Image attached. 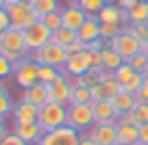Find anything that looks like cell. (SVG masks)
<instances>
[{"mask_svg":"<svg viewBox=\"0 0 148 145\" xmlns=\"http://www.w3.org/2000/svg\"><path fill=\"white\" fill-rule=\"evenodd\" d=\"M118 145H139V126L118 123Z\"/></svg>","mask_w":148,"mask_h":145,"instance_id":"44dd1931","label":"cell"},{"mask_svg":"<svg viewBox=\"0 0 148 145\" xmlns=\"http://www.w3.org/2000/svg\"><path fill=\"white\" fill-rule=\"evenodd\" d=\"M105 5H107L105 0H79V7H81L87 15H98Z\"/></svg>","mask_w":148,"mask_h":145,"instance_id":"836d02e7","label":"cell"},{"mask_svg":"<svg viewBox=\"0 0 148 145\" xmlns=\"http://www.w3.org/2000/svg\"><path fill=\"white\" fill-rule=\"evenodd\" d=\"M13 2H28V5H31L33 0H9V2H7V5H13Z\"/></svg>","mask_w":148,"mask_h":145,"instance_id":"c3c4849f","label":"cell"},{"mask_svg":"<svg viewBox=\"0 0 148 145\" xmlns=\"http://www.w3.org/2000/svg\"><path fill=\"white\" fill-rule=\"evenodd\" d=\"M76 37H79V41H83L85 45L96 41V39H100V22H98L96 15H89V18L85 20V24L76 30Z\"/></svg>","mask_w":148,"mask_h":145,"instance_id":"ac0fdd59","label":"cell"},{"mask_svg":"<svg viewBox=\"0 0 148 145\" xmlns=\"http://www.w3.org/2000/svg\"><path fill=\"white\" fill-rule=\"evenodd\" d=\"M81 132H76L74 128L70 126H61L57 130H50V132H44L42 141L37 145H79L81 143Z\"/></svg>","mask_w":148,"mask_h":145,"instance_id":"9c48e42d","label":"cell"},{"mask_svg":"<svg viewBox=\"0 0 148 145\" xmlns=\"http://www.w3.org/2000/svg\"><path fill=\"white\" fill-rule=\"evenodd\" d=\"M113 74H116V78H118V82H120L122 91H129V93H137V91H139L144 76L135 72V69L131 67L126 61H124V63H122V65H120V67H118Z\"/></svg>","mask_w":148,"mask_h":145,"instance_id":"7c38bea8","label":"cell"},{"mask_svg":"<svg viewBox=\"0 0 148 145\" xmlns=\"http://www.w3.org/2000/svg\"><path fill=\"white\" fill-rule=\"evenodd\" d=\"M126 63H129L137 74H142V76H146V74H148V54H146V52H139V54H135L133 59H129Z\"/></svg>","mask_w":148,"mask_h":145,"instance_id":"4dcf8cb0","label":"cell"},{"mask_svg":"<svg viewBox=\"0 0 148 145\" xmlns=\"http://www.w3.org/2000/svg\"><path fill=\"white\" fill-rule=\"evenodd\" d=\"M5 9L9 13L11 26L18 28V30H24L26 26H31V24H35L39 20V15L35 13V9L28 2H13V5H7Z\"/></svg>","mask_w":148,"mask_h":145,"instance_id":"52a82bcc","label":"cell"},{"mask_svg":"<svg viewBox=\"0 0 148 145\" xmlns=\"http://www.w3.org/2000/svg\"><path fill=\"white\" fill-rule=\"evenodd\" d=\"M87 18H89V15L85 13L79 5H72V2H70L68 7H61V26L68 28V30L76 33L85 24V20H87Z\"/></svg>","mask_w":148,"mask_h":145,"instance_id":"9a60e30c","label":"cell"},{"mask_svg":"<svg viewBox=\"0 0 148 145\" xmlns=\"http://www.w3.org/2000/svg\"><path fill=\"white\" fill-rule=\"evenodd\" d=\"M131 24H148V2H137L129 11V26Z\"/></svg>","mask_w":148,"mask_h":145,"instance_id":"4316f807","label":"cell"},{"mask_svg":"<svg viewBox=\"0 0 148 145\" xmlns=\"http://www.w3.org/2000/svg\"><path fill=\"white\" fill-rule=\"evenodd\" d=\"M96 18L100 24H120L122 28L129 26V11H122L118 5H105Z\"/></svg>","mask_w":148,"mask_h":145,"instance_id":"2e32d148","label":"cell"},{"mask_svg":"<svg viewBox=\"0 0 148 145\" xmlns=\"http://www.w3.org/2000/svg\"><path fill=\"white\" fill-rule=\"evenodd\" d=\"M135 117V123L137 126H144V123H148V102H137L135 104V108L131 110Z\"/></svg>","mask_w":148,"mask_h":145,"instance_id":"d590c367","label":"cell"},{"mask_svg":"<svg viewBox=\"0 0 148 145\" xmlns=\"http://www.w3.org/2000/svg\"><path fill=\"white\" fill-rule=\"evenodd\" d=\"M102 78H105V72H102V69L92 67L89 72H85L83 76H79V78H70V80H72L74 87H87V89H92V87L100 85Z\"/></svg>","mask_w":148,"mask_h":145,"instance_id":"603a6c76","label":"cell"},{"mask_svg":"<svg viewBox=\"0 0 148 145\" xmlns=\"http://www.w3.org/2000/svg\"><path fill=\"white\" fill-rule=\"evenodd\" d=\"M76 39H79V37H76V33H74V30H68V28H63V26H61L59 30H55V33H52V37H50V41L63 45V48H65V45H70L72 41H76Z\"/></svg>","mask_w":148,"mask_h":145,"instance_id":"f1b7e54d","label":"cell"},{"mask_svg":"<svg viewBox=\"0 0 148 145\" xmlns=\"http://www.w3.org/2000/svg\"><path fill=\"white\" fill-rule=\"evenodd\" d=\"M81 50H85V43L83 41H72V43L70 45H65V52H68V54H76V52H81Z\"/></svg>","mask_w":148,"mask_h":145,"instance_id":"b9f144b4","label":"cell"},{"mask_svg":"<svg viewBox=\"0 0 148 145\" xmlns=\"http://www.w3.org/2000/svg\"><path fill=\"white\" fill-rule=\"evenodd\" d=\"M31 59L39 65H52V67L61 69L68 61V52H65L63 45L55 43V41H48L46 45H42L39 50L31 52Z\"/></svg>","mask_w":148,"mask_h":145,"instance_id":"3957f363","label":"cell"},{"mask_svg":"<svg viewBox=\"0 0 148 145\" xmlns=\"http://www.w3.org/2000/svg\"><path fill=\"white\" fill-rule=\"evenodd\" d=\"M96 123L92 104H70L68 106V126L76 132H87Z\"/></svg>","mask_w":148,"mask_h":145,"instance_id":"5b68a950","label":"cell"},{"mask_svg":"<svg viewBox=\"0 0 148 145\" xmlns=\"http://www.w3.org/2000/svg\"><path fill=\"white\" fill-rule=\"evenodd\" d=\"M22 100L33 102V104H37V106H42V104H46V102H50V100H48V89H46V85H44V82H37V85L24 89Z\"/></svg>","mask_w":148,"mask_h":145,"instance_id":"7402d4cb","label":"cell"},{"mask_svg":"<svg viewBox=\"0 0 148 145\" xmlns=\"http://www.w3.org/2000/svg\"><path fill=\"white\" fill-rule=\"evenodd\" d=\"M89 69H92V54H89V50H81L76 54H68V61L61 67V72L68 78H79Z\"/></svg>","mask_w":148,"mask_h":145,"instance_id":"30bf717a","label":"cell"},{"mask_svg":"<svg viewBox=\"0 0 148 145\" xmlns=\"http://www.w3.org/2000/svg\"><path fill=\"white\" fill-rule=\"evenodd\" d=\"M139 2H148V0H139Z\"/></svg>","mask_w":148,"mask_h":145,"instance_id":"816d5d0a","label":"cell"},{"mask_svg":"<svg viewBox=\"0 0 148 145\" xmlns=\"http://www.w3.org/2000/svg\"><path fill=\"white\" fill-rule=\"evenodd\" d=\"M85 136L100 145H118V123H94L85 132Z\"/></svg>","mask_w":148,"mask_h":145,"instance_id":"4fadbf2b","label":"cell"},{"mask_svg":"<svg viewBox=\"0 0 148 145\" xmlns=\"http://www.w3.org/2000/svg\"><path fill=\"white\" fill-rule=\"evenodd\" d=\"M39 22H42V24H44V26H46L50 33L59 30V28H61V9L52 11V13H46V15H42V18H39Z\"/></svg>","mask_w":148,"mask_h":145,"instance_id":"f546056e","label":"cell"},{"mask_svg":"<svg viewBox=\"0 0 148 145\" xmlns=\"http://www.w3.org/2000/svg\"><path fill=\"white\" fill-rule=\"evenodd\" d=\"M92 100L94 102H96V100H111L109 93H107V89L102 87V82H100V85H96V87H92Z\"/></svg>","mask_w":148,"mask_h":145,"instance_id":"f35d334b","label":"cell"},{"mask_svg":"<svg viewBox=\"0 0 148 145\" xmlns=\"http://www.w3.org/2000/svg\"><path fill=\"white\" fill-rule=\"evenodd\" d=\"M7 2H9V0H0V9H5V7H7Z\"/></svg>","mask_w":148,"mask_h":145,"instance_id":"681fc988","label":"cell"},{"mask_svg":"<svg viewBox=\"0 0 148 145\" xmlns=\"http://www.w3.org/2000/svg\"><path fill=\"white\" fill-rule=\"evenodd\" d=\"M37 123L42 126L44 132L57 130L61 126H68V106L57 104V102H46L39 106V115H37Z\"/></svg>","mask_w":148,"mask_h":145,"instance_id":"7a4b0ae2","label":"cell"},{"mask_svg":"<svg viewBox=\"0 0 148 145\" xmlns=\"http://www.w3.org/2000/svg\"><path fill=\"white\" fill-rule=\"evenodd\" d=\"M61 74V69L52 67V65H39V72H37V78H39V82H44V85H50L52 80H55L57 76Z\"/></svg>","mask_w":148,"mask_h":145,"instance_id":"1f68e13d","label":"cell"},{"mask_svg":"<svg viewBox=\"0 0 148 145\" xmlns=\"http://www.w3.org/2000/svg\"><path fill=\"white\" fill-rule=\"evenodd\" d=\"M46 89H48V100H50V102H57V104H65V106H68L70 93H72V80H70L63 72H61L50 85H46Z\"/></svg>","mask_w":148,"mask_h":145,"instance_id":"8fae6325","label":"cell"},{"mask_svg":"<svg viewBox=\"0 0 148 145\" xmlns=\"http://www.w3.org/2000/svg\"><path fill=\"white\" fill-rule=\"evenodd\" d=\"M122 63H124V59H122L111 45H107L105 50H102V69H105V72H116Z\"/></svg>","mask_w":148,"mask_h":145,"instance_id":"cb8c5ba5","label":"cell"},{"mask_svg":"<svg viewBox=\"0 0 148 145\" xmlns=\"http://www.w3.org/2000/svg\"><path fill=\"white\" fill-rule=\"evenodd\" d=\"M13 134H18L26 145H37L44 136V130L37 121H13Z\"/></svg>","mask_w":148,"mask_h":145,"instance_id":"5bb4252c","label":"cell"},{"mask_svg":"<svg viewBox=\"0 0 148 145\" xmlns=\"http://www.w3.org/2000/svg\"><path fill=\"white\" fill-rule=\"evenodd\" d=\"M37 115H39V106L33 104V102L26 100H20L18 104L13 106V121H37Z\"/></svg>","mask_w":148,"mask_h":145,"instance_id":"d6986e66","label":"cell"},{"mask_svg":"<svg viewBox=\"0 0 148 145\" xmlns=\"http://www.w3.org/2000/svg\"><path fill=\"white\" fill-rule=\"evenodd\" d=\"M0 54L5 56V59H9L13 65L18 63V61H22L24 56L28 54V52H26V45H24L22 30L9 26L7 30L0 33Z\"/></svg>","mask_w":148,"mask_h":145,"instance_id":"6da1fadb","label":"cell"},{"mask_svg":"<svg viewBox=\"0 0 148 145\" xmlns=\"http://www.w3.org/2000/svg\"><path fill=\"white\" fill-rule=\"evenodd\" d=\"M139 145H148V123L139 126Z\"/></svg>","mask_w":148,"mask_h":145,"instance_id":"f6af8a7d","label":"cell"},{"mask_svg":"<svg viewBox=\"0 0 148 145\" xmlns=\"http://www.w3.org/2000/svg\"><path fill=\"white\" fill-rule=\"evenodd\" d=\"M129 30L133 33L142 43H144V41H148V24H131Z\"/></svg>","mask_w":148,"mask_h":145,"instance_id":"8d00e7d4","label":"cell"},{"mask_svg":"<svg viewBox=\"0 0 148 145\" xmlns=\"http://www.w3.org/2000/svg\"><path fill=\"white\" fill-rule=\"evenodd\" d=\"M92 110H94V119L96 123H118L120 115L116 113L111 100H96L92 102Z\"/></svg>","mask_w":148,"mask_h":145,"instance_id":"e0dca14e","label":"cell"},{"mask_svg":"<svg viewBox=\"0 0 148 145\" xmlns=\"http://www.w3.org/2000/svg\"><path fill=\"white\" fill-rule=\"evenodd\" d=\"M135 95H137V102H148V74L144 76L142 87H139V91H137Z\"/></svg>","mask_w":148,"mask_h":145,"instance_id":"60d3db41","label":"cell"},{"mask_svg":"<svg viewBox=\"0 0 148 145\" xmlns=\"http://www.w3.org/2000/svg\"><path fill=\"white\" fill-rule=\"evenodd\" d=\"M122 33L120 24H100V39H105L107 43H111L113 37H118Z\"/></svg>","mask_w":148,"mask_h":145,"instance_id":"e575fe53","label":"cell"},{"mask_svg":"<svg viewBox=\"0 0 148 145\" xmlns=\"http://www.w3.org/2000/svg\"><path fill=\"white\" fill-rule=\"evenodd\" d=\"M111 104L116 108L118 115H124V113H131L137 104V95L135 93H129V91H118L113 98H111Z\"/></svg>","mask_w":148,"mask_h":145,"instance_id":"ffe728a7","label":"cell"},{"mask_svg":"<svg viewBox=\"0 0 148 145\" xmlns=\"http://www.w3.org/2000/svg\"><path fill=\"white\" fill-rule=\"evenodd\" d=\"M22 35H24V45H26V52L31 54V52H35V50H39L42 45H46L48 41H50V37H52V33L48 30L46 26H44L39 20H37L35 24H31V26H26L22 30Z\"/></svg>","mask_w":148,"mask_h":145,"instance_id":"ba28073f","label":"cell"},{"mask_svg":"<svg viewBox=\"0 0 148 145\" xmlns=\"http://www.w3.org/2000/svg\"><path fill=\"white\" fill-rule=\"evenodd\" d=\"M9 76H13V63L0 54V80H5Z\"/></svg>","mask_w":148,"mask_h":145,"instance_id":"74e56055","label":"cell"},{"mask_svg":"<svg viewBox=\"0 0 148 145\" xmlns=\"http://www.w3.org/2000/svg\"><path fill=\"white\" fill-rule=\"evenodd\" d=\"M137 2H139V0H118V7H120L122 11H131Z\"/></svg>","mask_w":148,"mask_h":145,"instance_id":"ee69618b","label":"cell"},{"mask_svg":"<svg viewBox=\"0 0 148 145\" xmlns=\"http://www.w3.org/2000/svg\"><path fill=\"white\" fill-rule=\"evenodd\" d=\"M107 5H118V0H105Z\"/></svg>","mask_w":148,"mask_h":145,"instance_id":"f907efd6","label":"cell"},{"mask_svg":"<svg viewBox=\"0 0 148 145\" xmlns=\"http://www.w3.org/2000/svg\"><path fill=\"white\" fill-rule=\"evenodd\" d=\"M9 26H11L9 13H7V9H0V33H2V30H7Z\"/></svg>","mask_w":148,"mask_h":145,"instance_id":"7bdbcfd3","label":"cell"},{"mask_svg":"<svg viewBox=\"0 0 148 145\" xmlns=\"http://www.w3.org/2000/svg\"><path fill=\"white\" fill-rule=\"evenodd\" d=\"M92 89H87V87H74L72 85V93H70V104H92Z\"/></svg>","mask_w":148,"mask_h":145,"instance_id":"484cf974","label":"cell"},{"mask_svg":"<svg viewBox=\"0 0 148 145\" xmlns=\"http://www.w3.org/2000/svg\"><path fill=\"white\" fill-rule=\"evenodd\" d=\"M109 45H111V48H113V50H116L124 61L133 59L135 54H139V52H142V41H139L137 37L129 30V26L122 28V33H120L118 37H113Z\"/></svg>","mask_w":148,"mask_h":145,"instance_id":"8992f818","label":"cell"},{"mask_svg":"<svg viewBox=\"0 0 148 145\" xmlns=\"http://www.w3.org/2000/svg\"><path fill=\"white\" fill-rule=\"evenodd\" d=\"M13 100H11V93L7 89V85L0 80V119H5L7 115L13 113Z\"/></svg>","mask_w":148,"mask_h":145,"instance_id":"d4e9b609","label":"cell"},{"mask_svg":"<svg viewBox=\"0 0 148 145\" xmlns=\"http://www.w3.org/2000/svg\"><path fill=\"white\" fill-rule=\"evenodd\" d=\"M7 132H9V130H7V123H5V119H0V139H2V136H5Z\"/></svg>","mask_w":148,"mask_h":145,"instance_id":"7dc6e473","label":"cell"},{"mask_svg":"<svg viewBox=\"0 0 148 145\" xmlns=\"http://www.w3.org/2000/svg\"><path fill=\"white\" fill-rule=\"evenodd\" d=\"M102 87L107 89L109 98H113L118 91H122V87H120V82H118V78H116V74H113V72H105V78H102Z\"/></svg>","mask_w":148,"mask_h":145,"instance_id":"d6a6232c","label":"cell"},{"mask_svg":"<svg viewBox=\"0 0 148 145\" xmlns=\"http://www.w3.org/2000/svg\"><path fill=\"white\" fill-rule=\"evenodd\" d=\"M79 145H100V143H96V141H94V139H89V136H81V143Z\"/></svg>","mask_w":148,"mask_h":145,"instance_id":"bcb514c9","label":"cell"},{"mask_svg":"<svg viewBox=\"0 0 148 145\" xmlns=\"http://www.w3.org/2000/svg\"><path fill=\"white\" fill-rule=\"evenodd\" d=\"M144 43H148V41H144Z\"/></svg>","mask_w":148,"mask_h":145,"instance_id":"f5cc1de1","label":"cell"},{"mask_svg":"<svg viewBox=\"0 0 148 145\" xmlns=\"http://www.w3.org/2000/svg\"><path fill=\"white\" fill-rule=\"evenodd\" d=\"M37 72H39V63L31 59V54H26L22 61L13 65V78H15V85L20 89H28V87L37 85L39 78H37Z\"/></svg>","mask_w":148,"mask_h":145,"instance_id":"277c9868","label":"cell"},{"mask_svg":"<svg viewBox=\"0 0 148 145\" xmlns=\"http://www.w3.org/2000/svg\"><path fill=\"white\" fill-rule=\"evenodd\" d=\"M31 7L35 9V13L39 15V18L46 15V13H52V11H57V9H61L59 0H33Z\"/></svg>","mask_w":148,"mask_h":145,"instance_id":"83f0119b","label":"cell"},{"mask_svg":"<svg viewBox=\"0 0 148 145\" xmlns=\"http://www.w3.org/2000/svg\"><path fill=\"white\" fill-rule=\"evenodd\" d=\"M0 145H26L22 139H20L18 134H13V132H7L2 139H0Z\"/></svg>","mask_w":148,"mask_h":145,"instance_id":"ab89813d","label":"cell"}]
</instances>
